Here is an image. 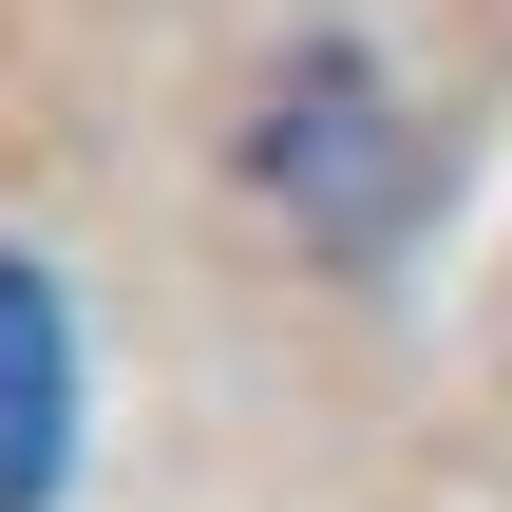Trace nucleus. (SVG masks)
I'll return each instance as SVG.
<instances>
[{
	"instance_id": "obj_1",
	"label": "nucleus",
	"mask_w": 512,
	"mask_h": 512,
	"mask_svg": "<svg viewBox=\"0 0 512 512\" xmlns=\"http://www.w3.org/2000/svg\"><path fill=\"white\" fill-rule=\"evenodd\" d=\"M247 171H266L323 247H399V209H418V133L380 114V76H361L342 38H323V57H285V95H266Z\"/></svg>"
},
{
	"instance_id": "obj_2",
	"label": "nucleus",
	"mask_w": 512,
	"mask_h": 512,
	"mask_svg": "<svg viewBox=\"0 0 512 512\" xmlns=\"http://www.w3.org/2000/svg\"><path fill=\"white\" fill-rule=\"evenodd\" d=\"M76 475V304L0 247V512H57Z\"/></svg>"
}]
</instances>
